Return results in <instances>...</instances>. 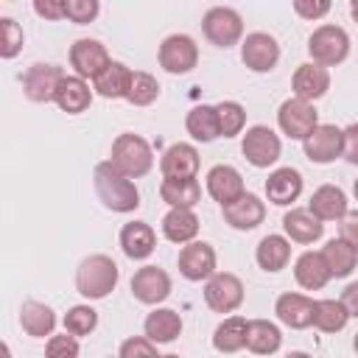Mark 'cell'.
I'll use <instances>...</instances> for the list:
<instances>
[{
	"instance_id": "e0dca14e",
	"label": "cell",
	"mask_w": 358,
	"mask_h": 358,
	"mask_svg": "<svg viewBox=\"0 0 358 358\" xmlns=\"http://www.w3.org/2000/svg\"><path fill=\"white\" fill-rule=\"evenodd\" d=\"M159 171L165 179H193L199 173V151L190 143H173L159 157Z\"/></svg>"
},
{
	"instance_id": "9a60e30c",
	"label": "cell",
	"mask_w": 358,
	"mask_h": 358,
	"mask_svg": "<svg viewBox=\"0 0 358 358\" xmlns=\"http://www.w3.org/2000/svg\"><path fill=\"white\" fill-rule=\"evenodd\" d=\"M131 294L143 305H159L171 296V277L159 266H143L131 277Z\"/></svg>"
},
{
	"instance_id": "2e32d148",
	"label": "cell",
	"mask_w": 358,
	"mask_h": 358,
	"mask_svg": "<svg viewBox=\"0 0 358 358\" xmlns=\"http://www.w3.org/2000/svg\"><path fill=\"white\" fill-rule=\"evenodd\" d=\"M313 305H316V299H310V296H305V294H296V291H285V294L277 296L274 313H277V319H280L285 327H291V330H305V327L313 324Z\"/></svg>"
},
{
	"instance_id": "816d5d0a",
	"label": "cell",
	"mask_w": 358,
	"mask_h": 358,
	"mask_svg": "<svg viewBox=\"0 0 358 358\" xmlns=\"http://www.w3.org/2000/svg\"><path fill=\"white\" fill-rule=\"evenodd\" d=\"M285 358H310V355H308V352H288Z\"/></svg>"
},
{
	"instance_id": "8992f818",
	"label": "cell",
	"mask_w": 358,
	"mask_h": 358,
	"mask_svg": "<svg viewBox=\"0 0 358 358\" xmlns=\"http://www.w3.org/2000/svg\"><path fill=\"white\" fill-rule=\"evenodd\" d=\"M241 151H243L249 165L271 168L280 159V154H282V143L274 134V129H268V126H249L243 140H241Z\"/></svg>"
},
{
	"instance_id": "836d02e7",
	"label": "cell",
	"mask_w": 358,
	"mask_h": 358,
	"mask_svg": "<svg viewBox=\"0 0 358 358\" xmlns=\"http://www.w3.org/2000/svg\"><path fill=\"white\" fill-rule=\"evenodd\" d=\"M159 196L168 207H196L201 201V185L199 179H162Z\"/></svg>"
},
{
	"instance_id": "7a4b0ae2",
	"label": "cell",
	"mask_w": 358,
	"mask_h": 358,
	"mask_svg": "<svg viewBox=\"0 0 358 358\" xmlns=\"http://www.w3.org/2000/svg\"><path fill=\"white\" fill-rule=\"evenodd\" d=\"M117 263L109 255H90L76 268V291L84 299H103L117 285Z\"/></svg>"
},
{
	"instance_id": "5b68a950",
	"label": "cell",
	"mask_w": 358,
	"mask_h": 358,
	"mask_svg": "<svg viewBox=\"0 0 358 358\" xmlns=\"http://www.w3.org/2000/svg\"><path fill=\"white\" fill-rule=\"evenodd\" d=\"M204 39L215 48H232L243 36V17L229 6H213L201 17Z\"/></svg>"
},
{
	"instance_id": "4fadbf2b",
	"label": "cell",
	"mask_w": 358,
	"mask_h": 358,
	"mask_svg": "<svg viewBox=\"0 0 358 358\" xmlns=\"http://www.w3.org/2000/svg\"><path fill=\"white\" fill-rule=\"evenodd\" d=\"M305 157L316 165H327L333 159L341 157L344 151V129L333 126V123H319L305 140H302Z\"/></svg>"
},
{
	"instance_id": "8d00e7d4",
	"label": "cell",
	"mask_w": 358,
	"mask_h": 358,
	"mask_svg": "<svg viewBox=\"0 0 358 358\" xmlns=\"http://www.w3.org/2000/svg\"><path fill=\"white\" fill-rule=\"evenodd\" d=\"M350 322L347 308L341 305V299H316L313 305V327L322 333H338L344 330Z\"/></svg>"
},
{
	"instance_id": "681fc988",
	"label": "cell",
	"mask_w": 358,
	"mask_h": 358,
	"mask_svg": "<svg viewBox=\"0 0 358 358\" xmlns=\"http://www.w3.org/2000/svg\"><path fill=\"white\" fill-rule=\"evenodd\" d=\"M341 305L347 308L350 319H352V316L358 319V282H350V285L341 291Z\"/></svg>"
},
{
	"instance_id": "9c48e42d",
	"label": "cell",
	"mask_w": 358,
	"mask_h": 358,
	"mask_svg": "<svg viewBox=\"0 0 358 358\" xmlns=\"http://www.w3.org/2000/svg\"><path fill=\"white\" fill-rule=\"evenodd\" d=\"M62 81H64V70L62 67L36 62L22 76V92L34 103H50V101H56V92H59Z\"/></svg>"
},
{
	"instance_id": "d6986e66",
	"label": "cell",
	"mask_w": 358,
	"mask_h": 358,
	"mask_svg": "<svg viewBox=\"0 0 358 358\" xmlns=\"http://www.w3.org/2000/svg\"><path fill=\"white\" fill-rule=\"evenodd\" d=\"M291 87H294V98L299 101H319L327 90H330V73L327 67L322 64H313V62H305L294 70V78H291Z\"/></svg>"
},
{
	"instance_id": "3957f363",
	"label": "cell",
	"mask_w": 358,
	"mask_h": 358,
	"mask_svg": "<svg viewBox=\"0 0 358 358\" xmlns=\"http://www.w3.org/2000/svg\"><path fill=\"white\" fill-rule=\"evenodd\" d=\"M109 162H112L123 176L140 179V176H145V173L151 171V165H154V151H151V145H148L145 137L126 131V134H117V137H115Z\"/></svg>"
},
{
	"instance_id": "7dc6e473",
	"label": "cell",
	"mask_w": 358,
	"mask_h": 358,
	"mask_svg": "<svg viewBox=\"0 0 358 358\" xmlns=\"http://www.w3.org/2000/svg\"><path fill=\"white\" fill-rule=\"evenodd\" d=\"M341 157L350 165H358V123H350L344 129V151H341Z\"/></svg>"
},
{
	"instance_id": "83f0119b",
	"label": "cell",
	"mask_w": 358,
	"mask_h": 358,
	"mask_svg": "<svg viewBox=\"0 0 358 358\" xmlns=\"http://www.w3.org/2000/svg\"><path fill=\"white\" fill-rule=\"evenodd\" d=\"M90 103H92L90 84L78 76H64V81L59 84V92H56V106L67 115H81L90 109Z\"/></svg>"
},
{
	"instance_id": "f546056e",
	"label": "cell",
	"mask_w": 358,
	"mask_h": 358,
	"mask_svg": "<svg viewBox=\"0 0 358 358\" xmlns=\"http://www.w3.org/2000/svg\"><path fill=\"white\" fill-rule=\"evenodd\" d=\"M185 129H187V134H190L193 140H199V143H213L215 137H221V123H218L215 106H210V103L193 106V109L187 112V117H185Z\"/></svg>"
},
{
	"instance_id": "7402d4cb",
	"label": "cell",
	"mask_w": 358,
	"mask_h": 358,
	"mask_svg": "<svg viewBox=\"0 0 358 358\" xmlns=\"http://www.w3.org/2000/svg\"><path fill=\"white\" fill-rule=\"evenodd\" d=\"M302 193V173L296 168H274L266 179V196L277 207H288L299 199Z\"/></svg>"
},
{
	"instance_id": "11a10c76",
	"label": "cell",
	"mask_w": 358,
	"mask_h": 358,
	"mask_svg": "<svg viewBox=\"0 0 358 358\" xmlns=\"http://www.w3.org/2000/svg\"><path fill=\"white\" fill-rule=\"evenodd\" d=\"M162 358H179V355H162Z\"/></svg>"
},
{
	"instance_id": "8fae6325",
	"label": "cell",
	"mask_w": 358,
	"mask_h": 358,
	"mask_svg": "<svg viewBox=\"0 0 358 358\" xmlns=\"http://www.w3.org/2000/svg\"><path fill=\"white\" fill-rule=\"evenodd\" d=\"M241 62L252 70V73H271L280 62V45L271 34L266 31H255L246 34L241 42Z\"/></svg>"
},
{
	"instance_id": "4dcf8cb0",
	"label": "cell",
	"mask_w": 358,
	"mask_h": 358,
	"mask_svg": "<svg viewBox=\"0 0 358 358\" xmlns=\"http://www.w3.org/2000/svg\"><path fill=\"white\" fill-rule=\"evenodd\" d=\"M255 260L263 271H271V274L285 268L291 260V241L285 235H266L255 249Z\"/></svg>"
},
{
	"instance_id": "ac0fdd59",
	"label": "cell",
	"mask_w": 358,
	"mask_h": 358,
	"mask_svg": "<svg viewBox=\"0 0 358 358\" xmlns=\"http://www.w3.org/2000/svg\"><path fill=\"white\" fill-rule=\"evenodd\" d=\"M207 193H210L221 207L238 201V199L246 193L241 171L232 168V165H213V168L207 171Z\"/></svg>"
},
{
	"instance_id": "ffe728a7",
	"label": "cell",
	"mask_w": 358,
	"mask_h": 358,
	"mask_svg": "<svg viewBox=\"0 0 358 358\" xmlns=\"http://www.w3.org/2000/svg\"><path fill=\"white\" fill-rule=\"evenodd\" d=\"M221 215H224V221H227L232 229L249 232V229H255V227L263 224V218H266V204H263L255 193H243L238 201L221 207Z\"/></svg>"
},
{
	"instance_id": "1f68e13d",
	"label": "cell",
	"mask_w": 358,
	"mask_h": 358,
	"mask_svg": "<svg viewBox=\"0 0 358 358\" xmlns=\"http://www.w3.org/2000/svg\"><path fill=\"white\" fill-rule=\"evenodd\" d=\"M131 76H134V70H129L123 62H112V64L92 81V90H95L101 98H126V95H129V87H131Z\"/></svg>"
},
{
	"instance_id": "c3c4849f",
	"label": "cell",
	"mask_w": 358,
	"mask_h": 358,
	"mask_svg": "<svg viewBox=\"0 0 358 358\" xmlns=\"http://www.w3.org/2000/svg\"><path fill=\"white\" fill-rule=\"evenodd\" d=\"M34 11L45 20H64V0H36Z\"/></svg>"
},
{
	"instance_id": "cb8c5ba5",
	"label": "cell",
	"mask_w": 358,
	"mask_h": 358,
	"mask_svg": "<svg viewBox=\"0 0 358 358\" xmlns=\"http://www.w3.org/2000/svg\"><path fill=\"white\" fill-rule=\"evenodd\" d=\"M162 235L171 243H193L199 235V215L190 207H171L162 215Z\"/></svg>"
},
{
	"instance_id": "f1b7e54d",
	"label": "cell",
	"mask_w": 358,
	"mask_h": 358,
	"mask_svg": "<svg viewBox=\"0 0 358 358\" xmlns=\"http://www.w3.org/2000/svg\"><path fill=\"white\" fill-rule=\"evenodd\" d=\"M20 324H22V330H25L28 336L45 338V336H53L56 313H53V308H48L45 302L28 299V302H22V308H20Z\"/></svg>"
},
{
	"instance_id": "60d3db41",
	"label": "cell",
	"mask_w": 358,
	"mask_h": 358,
	"mask_svg": "<svg viewBox=\"0 0 358 358\" xmlns=\"http://www.w3.org/2000/svg\"><path fill=\"white\" fill-rule=\"evenodd\" d=\"M22 28L11 17H0V56L14 59L22 50Z\"/></svg>"
},
{
	"instance_id": "d590c367",
	"label": "cell",
	"mask_w": 358,
	"mask_h": 358,
	"mask_svg": "<svg viewBox=\"0 0 358 358\" xmlns=\"http://www.w3.org/2000/svg\"><path fill=\"white\" fill-rule=\"evenodd\" d=\"M246 330L249 322L243 316H227L215 330H213V347L218 352H238L246 347Z\"/></svg>"
},
{
	"instance_id": "30bf717a",
	"label": "cell",
	"mask_w": 358,
	"mask_h": 358,
	"mask_svg": "<svg viewBox=\"0 0 358 358\" xmlns=\"http://www.w3.org/2000/svg\"><path fill=\"white\" fill-rule=\"evenodd\" d=\"M277 126L285 137L291 140H305L316 126H319V115L313 109V103L299 101V98H288L280 103L277 109Z\"/></svg>"
},
{
	"instance_id": "f6af8a7d",
	"label": "cell",
	"mask_w": 358,
	"mask_h": 358,
	"mask_svg": "<svg viewBox=\"0 0 358 358\" xmlns=\"http://www.w3.org/2000/svg\"><path fill=\"white\" fill-rule=\"evenodd\" d=\"M294 11L302 20H322L330 11V3L327 0H294Z\"/></svg>"
},
{
	"instance_id": "f5cc1de1",
	"label": "cell",
	"mask_w": 358,
	"mask_h": 358,
	"mask_svg": "<svg viewBox=\"0 0 358 358\" xmlns=\"http://www.w3.org/2000/svg\"><path fill=\"white\" fill-rule=\"evenodd\" d=\"M352 196H355V201H358V179L352 182Z\"/></svg>"
},
{
	"instance_id": "d4e9b609",
	"label": "cell",
	"mask_w": 358,
	"mask_h": 358,
	"mask_svg": "<svg viewBox=\"0 0 358 358\" xmlns=\"http://www.w3.org/2000/svg\"><path fill=\"white\" fill-rule=\"evenodd\" d=\"M282 229H285V235L291 241L305 243V246L308 243H316L324 235V224L310 210H296V207L282 215Z\"/></svg>"
},
{
	"instance_id": "6da1fadb",
	"label": "cell",
	"mask_w": 358,
	"mask_h": 358,
	"mask_svg": "<svg viewBox=\"0 0 358 358\" xmlns=\"http://www.w3.org/2000/svg\"><path fill=\"white\" fill-rule=\"evenodd\" d=\"M92 182H95V193H98V199H101V204L106 210H112V213H134L140 207L137 185L129 176H123L109 159L95 165Z\"/></svg>"
},
{
	"instance_id": "74e56055",
	"label": "cell",
	"mask_w": 358,
	"mask_h": 358,
	"mask_svg": "<svg viewBox=\"0 0 358 358\" xmlns=\"http://www.w3.org/2000/svg\"><path fill=\"white\" fill-rule=\"evenodd\" d=\"M157 98H159V81L151 73H145V70H134L126 101L131 106H151Z\"/></svg>"
},
{
	"instance_id": "ee69618b",
	"label": "cell",
	"mask_w": 358,
	"mask_h": 358,
	"mask_svg": "<svg viewBox=\"0 0 358 358\" xmlns=\"http://www.w3.org/2000/svg\"><path fill=\"white\" fill-rule=\"evenodd\" d=\"M117 358H162V355L157 352V344L148 341L145 336H131L120 344Z\"/></svg>"
},
{
	"instance_id": "7bdbcfd3",
	"label": "cell",
	"mask_w": 358,
	"mask_h": 358,
	"mask_svg": "<svg viewBox=\"0 0 358 358\" xmlns=\"http://www.w3.org/2000/svg\"><path fill=\"white\" fill-rule=\"evenodd\" d=\"M78 352H81L78 338L70 336V333L50 336L48 344H45V358H78Z\"/></svg>"
},
{
	"instance_id": "52a82bcc",
	"label": "cell",
	"mask_w": 358,
	"mask_h": 358,
	"mask_svg": "<svg viewBox=\"0 0 358 358\" xmlns=\"http://www.w3.org/2000/svg\"><path fill=\"white\" fill-rule=\"evenodd\" d=\"M199 64V45L187 34H171L159 45V67L171 76H185Z\"/></svg>"
},
{
	"instance_id": "ba28073f",
	"label": "cell",
	"mask_w": 358,
	"mask_h": 358,
	"mask_svg": "<svg viewBox=\"0 0 358 358\" xmlns=\"http://www.w3.org/2000/svg\"><path fill=\"white\" fill-rule=\"evenodd\" d=\"M204 302L215 313H232L243 305V282L229 271H215L204 285Z\"/></svg>"
},
{
	"instance_id": "bcb514c9",
	"label": "cell",
	"mask_w": 358,
	"mask_h": 358,
	"mask_svg": "<svg viewBox=\"0 0 358 358\" xmlns=\"http://www.w3.org/2000/svg\"><path fill=\"white\" fill-rule=\"evenodd\" d=\"M338 238L358 249V210H350L338 224Z\"/></svg>"
},
{
	"instance_id": "d6a6232c",
	"label": "cell",
	"mask_w": 358,
	"mask_h": 358,
	"mask_svg": "<svg viewBox=\"0 0 358 358\" xmlns=\"http://www.w3.org/2000/svg\"><path fill=\"white\" fill-rule=\"evenodd\" d=\"M282 344V333L274 322L268 319H252L249 330H246V347L255 355H274Z\"/></svg>"
},
{
	"instance_id": "4316f807",
	"label": "cell",
	"mask_w": 358,
	"mask_h": 358,
	"mask_svg": "<svg viewBox=\"0 0 358 358\" xmlns=\"http://www.w3.org/2000/svg\"><path fill=\"white\" fill-rule=\"evenodd\" d=\"M145 338L154 344H171L182 333V316L171 308H154L143 322Z\"/></svg>"
},
{
	"instance_id": "f35d334b",
	"label": "cell",
	"mask_w": 358,
	"mask_h": 358,
	"mask_svg": "<svg viewBox=\"0 0 358 358\" xmlns=\"http://www.w3.org/2000/svg\"><path fill=\"white\" fill-rule=\"evenodd\" d=\"M218 123H221V137H238L246 126V109L238 101H221L215 103Z\"/></svg>"
},
{
	"instance_id": "ab89813d",
	"label": "cell",
	"mask_w": 358,
	"mask_h": 358,
	"mask_svg": "<svg viewBox=\"0 0 358 358\" xmlns=\"http://www.w3.org/2000/svg\"><path fill=\"white\" fill-rule=\"evenodd\" d=\"M95 327H98V313L90 305H73L64 313V333H70L76 338L78 336H90Z\"/></svg>"
},
{
	"instance_id": "7c38bea8",
	"label": "cell",
	"mask_w": 358,
	"mask_h": 358,
	"mask_svg": "<svg viewBox=\"0 0 358 358\" xmlns=\"http://www.w3.org/2000/svg\"><path fill=\"white\" fill-rule=\"evenodd\" d=\"M109 64H112V56H109L106 45H101L98 39H76L70 45V67L76 70L78 78L95 81Z\"/></svg>"
},
{
	"instance_id": "277c9868",
	"label": "cell",
	"mask_w": 358,
	"mask_h": 358,
	"mask_svg": "<svg viewBox=\"0 0 358 358\" xmlns=\"http://www.w3.org/2000/svg\"><path fill=\"white\" fill-rule=\"evenodd\" d=\"M308 53H310L313 64L336 67V64H341V62L350 56V34H347L341 25L324 22V25H319V28L310 34V39H308Z\"/></svg>"
},
{
	"instance_id": "f907efd6",
	"label": "cell",
	"mask_w": 358,
	"mask_h": 358,
	"mask_svg": "<svg viewBox=\"0 0 358 358\" xmlns=\"http://www.w3.org/2000/svg\"><path fill=\"white\" fill-rule=\"evenodd\" d=\"M350 14H352V20L358 22V0H352V3H350Z\"/></svg>"
},
{
	"instance_id": "5bb4252c",
	"label": "cell",
	"mask_w": 358,
	"mask_h": 358,
	"mask_svg": "<svg viewBox=\"0 0 358 358\" xmlns=\"http://www.w3.org/2000/svg\"><path fill=\"white\" fill-rule=\"evenodd\" d=\"M179 274L190 282H201L210 280L215 274V249L207 241H193L185 243L179 252Z\"/></svg>"
},
{
	"instance_id": "44dd1931",
	"label": "cell",
	"mask_w": 358,
	"mask_h": 358,
	"mask_svg": "<svg viewBox=\"0 0 358 358\" xmlns=\"http://www.w3.org/2000/svg\"><path fill=\"white\" fill-rule=\"evenodd\" d=\"M120 249L129 260H145L157 249V232L145 221H129L120 227Z\"/></svg>"
},
{
	"instance_id": "e575fe53",
	"label": "cell",
	"mask_w": 358,
	"mask_h": 358,
	"mask_svg": "<svg viewBox=\"0 0 358 358\" xmlns=\"http://www.w3.org/2000/svg\"><path fill=\"white\" fill-rule=\"evenodd\" d=\"M322 257H324V263L330 268V277H350L355 271V266H358V249L350 246L341 238L327 241L324 249H322Z\"/></svg>"
},
{
	"instance_id": "603a6c76",
	"label": "cell",
	"mask_w": 358,
	"mask_h": 358,
	"mask_svg": "<svg viewBox=\"0 0 358 358\" xmlns=\"http://www.w3.org/2000/svg\"><path fill=\"white\" fill-rule=\"evenodd\" d=\"M308 210L324 224V221H341L350 210H347V196L341 187L336 185H322L313 190L310 201H308Z\"/></svg>"
},
{
	"instance_id": "b9f144b4",
	"label": "cell",
	"mask_w": 358,
	"mask_h": 358,
	"mask_svg": "<svg viewBox=\"0 0 358 358\" xmlns=\"http://www.w3.org/2000/svg\"><path fill=\"white\" fill-rule=\"evenodd\" d=\"M101 3L98 0H64V17L76 25H87L98 17Z\"/></svg>"
},
{
	"instance_id": "484cf974",
	"label": "cell",
	"mask_w": 358,
	"mask_h": 358,
	"mask_svg": "<svg viewBox=\"0 0 358 358\" xmlns=\"http://www.w3.org/2000/svg\"><path fill=\"white\" fill-rule=\"evenodd\" d=\"M294 277L299 282V288L305 291H319L330 282V268L322 257V252H302L294 263Z\"/></svg>"
},
{
	"instance_id": "db71d44e",
	"label": "cell",
	"mask_w": 358,
	"mask_h": 358,
	"mask_svg": "<svg viewBox=\"0 0 358 358\" xmlns=\"http://www.w3.org/2000/svg\"><path fill=\"white\" fill-rule=\"evenodd\" d=\"M352 347H355V352H358V333H355V338H352Z\"/></svg>"
}]
</instances>
